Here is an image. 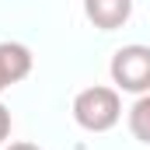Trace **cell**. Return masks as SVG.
I'll return each mask as SVG.
<instances>
[{"instance_id":"2","label":"cell","mask_w":150,"mask_h":150,"mask_svg":"<svg viewBox=\"0 0 150 150\" xmlns=\"http://www.w3.org/2000/svg\"><path fill=\"white\" fill-rule=\"evenodd\" d=\"M112 80L119 91L129 94H150V45H122L112 56Z\"/></svg>"},{"instance_id":"4","label":"cell","mask_w":150,"mask_h":150,"mask_svg":"<svg viewBox=\"0 0 150 150\" xmlns=\"http://www.w3.org/2000/svg\"><path fill=\"white\" fill-rule=\"evenodd\" d=\"M84 14L94 28L101 32H115L129 21L133 14V0H84Z\"/></svg>"},{"instance_id":"6","label":"cell","mask_w":150,"mask_h":150,"mask_svg":"<svg viewBox=\"0 0 150 150\" xmlns=\"http://www.w3.org/2000/svg\"><path fill=\"white\" fill-rule=\"evenodd\" d=\"M7 136H11V112L0 105V143H4Z\"/></svg>"},{"instance_id":"3","label":"cell","mask_w":150,"mask_h":150,"mask_svg":"<svg viewBox=\"0 0 150 150\" xmlns=\"http://www.w3.org/2000/svg\"><path fill=\"white\" fill-rule=\"evenodd\" d=\"M32 74V49L21 42H0V91Z\"/></svg>"},{"instance_id":"7","label":"cell","mask_w":150,"mask_h":150,"mask_svg":"<svg viewBox=\"0 0 150 150\" xmlns=\"http://www.w3.org/2000/svg\"><path fill=\"white\" fill-rule=\"evenodd\" d=\"M7 150H38V147H35V143H25V140H21V143H11Z\"/></svg>"},{"instance_id":"1","label":"cell","mask_w":150,"mask_h":150,"mask_svg":"<svg viewBox=\"0 0 150 150\" xmlns=\"http://www.w3.org/2000/svg\"><path fill=\"white\" fill-rule=\"evenodd\" d=\"M74 119L80 129L87 133H108L115 122L122 119V98L115 87H84L74 98Z\"/></svg>"},{"instance_id":"5","label":"cell","mask_w":150,"mask_h":150,"mask_svg":"<svg viewBox=\"0 0 150 150\" xmlns=\"http://www.w3.org/2000/svg\"><path fill=\"white\" fill-rule=\"evenodd\" d=\"M129 129L140 143H150V94H140L129 108Z\"/></svg>"}]
</instances>
